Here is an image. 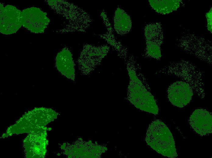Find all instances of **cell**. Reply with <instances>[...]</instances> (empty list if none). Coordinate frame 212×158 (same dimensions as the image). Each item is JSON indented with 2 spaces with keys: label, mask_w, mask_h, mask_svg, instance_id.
Wrapping results in <instances>:
<instances>
[{
  "label": "cell",
  "mask_w": 212,
  "mask_h": 158,
  "mask_svg": "<svg viewBox=\"0 0 212 158\" xmlns=\"http://www.w3.org/2000/svg\"><path fill=\"white\" fill-rule=\"evenodd\" d=\"M145 140L152 149L162 155L170 158L177 157L172 135L168 127L161 121L155 120L150 124Z\"/></svg>",
  "instance_id": "cell-1"
},
{
  "label": "cell",
  "mask_w": 212,
  "mask_h": 158,
  "mask_svg": "<svg viewBox=\"0 0 212 158\" xmlns=\"http://www.w3.org/2000/svg\"><path fill=\"white\" fill-rule=\"evenodd\" d=\"M50 5L62 14L69 21V30L71 32H85L92 21L89 14L76 5L60 0H51Z\"/></svg>",
  "instance_id": "cell-2"
},
{
  "label": "cell",
  "mask_w": 212,
  "mask_h": 158,
  "mask_svg": "<svg viewBox=\"0 0 212 158\" xmlns=\"http://www.w3.org/2000/svg\"><path fill=\"white\" fill-rule=\"evenodd\" d=\"M128 70L130 80L128 89V100L140 110L157 114L158 108L153 96L136 76L132 68L129 67Z\"/></svg>",
  "instance_id": "cell-3"
},
{
  "label": "cell",
  "mask_w": 212,
  "mask_h": 158,
  "mask_svg": "<svg viewBox=\"0 0 212 158\" xmlns=\"http://www.w3.org/2000/svg\"><path fill=\"white\" fill-rule=\"evenodd\" d=\"M109 48L104 45L95 46L85 44L77 61L82 72L88 74L94 70L107 55Z\"/></svg>",
  "instance_id": "cell-4"
},
{
  "label": "cell",
  "mask_w": 212,
  "mask_h": 158,
  "mask_svg": "<svg viewBox=\"0 0 212 158\" xmlns=\"http://www.w3.org/2000/svg\"><path fill=\"white\" fill-rule=\"evenodd\" d=\"M0 32L5 35L16 33L22 26V12L14 6L0 4Z\"/></svg>",
  "instance_id": "cell-5"
},
{
  "label": "cell",
  "mask_w": 212,
  "mask_h": 158,
  "mask_svg": "<svg viewBox=\"0 0 212 158\" xmlns=\"http://www.w3.org/2000/svg\"><path fill=\"white\" fill-rule=\"evenodd\" d=\"M22 12L23 27L34 33L44 32L50 22L46 13L35 7L24 9Z\"/></svg>",
  "instance_id": "cell-6"
},
{
  "label": "cell",
  "mask_w": 212,
  "mask_h": 158,
  "mask_svg": "<svg viewBox=\"0 0 212 158\" xmlns=\"http://www.w3.org/2000/svg\"><path fill=\"white\" fill-rule=\"evenodd\" d=\"M168 98L173 105L183 108L188 104L192 99L193 90L186 82L177 81L169 86L167 90Z\"/></svg>",
  "instance_id": "cell-7"
},
{
  "label": "cell",
  "mask_w": 212,
  "mask_h": 158,
  "mask_svg": "<svg viewBox=\"0 0 212 158\" xmlns=\"http://www.w3.org/2000/svg\"><path fill=\"white\" fill-rule=\"evenodd\" d=\"M146 48V55L158 59L161 57V45L162 41V34L161 26L158 23L151 24L145 29Z\"/></svg>",
  "instance_id": "cell-8"
},
{
  "label": "cell",
  "mask_w": 212,
  "mask_h": 158,
  "mask_svg": "<svg viewBox=\"0 0 212 158\" xmlns=\"http://www.w3.org/2000/svg\"><path fill=\"white\" fill-rule=\"evenodd\" d=\"M189 124L194 131L201 136L212 132V117L210 112L206 109H196L191 115Z\"/></svg>",
  "instance_id": "cell-9"
},
{
  "label": "cell",
  "mask_w": 212,
  "mask_h": 158,
  "mask_svg": "<svg viewBox=\"0 0 212 158\" xmlns=\"http://www.w3.org/2000/svg\"><path fill=\"white\" fill-rule=\"evenodd\" d=\"M167 74H173L180 78L193 89H202L204 84L202 80L203 74L194 67L182 68L179 66L176 69H168Z\"/></svg>",
  "instance_id": "cell-10"
},
{
  "label": "cell",
  "mask_w": 212,
  "mask_h": 158,
  "mask_svg": "<svg viewBox=\"0 0 212 158\" xmlns=\"http://www.w3.org/2000/svg\"><path fill=\"white\" fill-rule=\"evenodd\" d=\"M55 65L58 70L69 79L74 81L75 78V64L72 54L67 48H64L57 54Z\"/></svg>",
  "instance_id": "cell-11"
},
{
  "label": "cell",
  "mask_w": 212,
  "mask_h": 158,
  "mask_svg": "<svg viewBox=\"0 0 212 158\" xmlns=\"http://www.w3.org/2000/svg\"><path fill=\"white\" fill-rule=\"evenodd\" d=\"M114 27L118 34L123 35L128 33L132 27V22L129 15L123 9L118 8L114 17Z\"/></svg>",
  "instance_id": "cell-12"
},
{
  "label": "cell",
  "mask_w": 212,
  "mask_h": 158,
  "mask_svg": "<svg viewBox=\"0 0 212 158\" xmlns=\"http://www.w3.org/2000/svg\"><path fill=\"white\" fill-rule=\"evenodd\" d=\"M180 0H149L151 6L157 12L168 14L176 10L180 5Z\"/></svg>",
  "instance_id": "cell-13"
},
{
  "label": "cell",
  "mask_w": 212,
  "mask_h": 158,
  "mask_svg": "<svg viewBox=\"0 0 212 158\" xmlns=\"http://www.w3.org/2000/svg\"><path fill=\"white\" fill-rule=\"evenodd\" d=\"M206 17L207 20V29L212 33V8L208 13L206 14Z\"/></svg>",
  "instance_id": "cell-14"
},
{
  "label": "cell",
  "mask_w": 212,
  "mask_h": 158,
  "mask_svg": "<svg viewBox=\"0 0 212 158\" xmlns=\"http://www.w3.org/2000/svg\"><path fill=\"white\" fill-rule=\"evenodd\" d=\"M91 142H91V140H90V141H89V143L90 144L91 143Z\"/></svg>",
  "instance_id": "cell-15"
},
{
  "label": "cell",
  "mask_w": 212,
  "mask_h": 158,
  "mask_svg": "<svg viewBox=\"0 0 212 158\" xmlns=\"http://www.w3.org/2000/svg\"><path fill=\"white\" fill-rule=\"evenodd\" d=\"M80 140H82V139L81 138H80Z\"/></svg>",
  "instance_id": "cell-16"
}]
</instances>
